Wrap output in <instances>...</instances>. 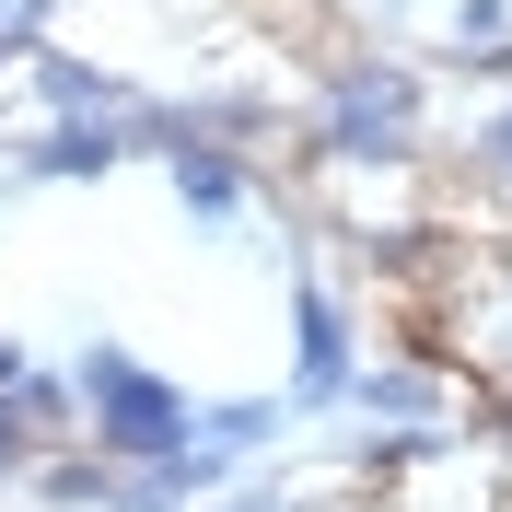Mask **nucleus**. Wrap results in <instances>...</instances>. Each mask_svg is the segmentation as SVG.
I'll use <instances>...</instances> for the list:
<instances>
[{
	"mask_svg": "<svg viewBox=\"0 0 512 512\" xmlns=\"http://www.w3.org/2000/svg\"><path fill=\"white\" fill-rule=\"evenodd\" d=\"M350 408L384 419V431H419V419H443V373H419V361H361Z\"/></svg>",
	"mask_w": 512,
	"mask_h": 512,
	"instance_id": "obj_9",
	"label": "nucleus"
},
{
	"mask_svg": "<svg viewBox=\"0 0 512 512\" xmlns=\"http://www.w3.org/2000/svg\"><path fill=\"white\" fill-rule=\"evenodd\" d=\"M303 152H315V163H361V175L419 163V70H408V59H384V47L326 59L315 117H303Z\"/></svg>",
	"mask_w": 512,
	"mask_h": 512,
	"instance_id": "obj_1",
	"label": "nucleus"
},
{
	"mask_svg": "<svg viewBox=\"0 0 512 512\" xmlns=\"http://www.w3.org/2000/svg\"><path fill=\"white\" fill-rule=\"evenodd\" d=\"M24 501H35V512H117V501H128V466L94 454V443H59V454L24 478Z\"/></svg>",
	"mask_w": 512,
	"mask_h": 512,
	"instance_id": "obj_7",
	"label": "nucleus"
},
{
	"mask_svg": "<svg viewBox=\"0 0 512 512\" xmlns=\"http://www.w3.org/2000/svg\"><path fill=\"white\" fill-rule=\"evenodd\" d=\"M117 163H140V105L128 117H47L35 140H12V187H82Z\"/></svg>",
	"mask_w": 512,
	"mask_h": 512,
	"instance_id": "obj_4",
	"label": "nucleus"
},
{
	"mask_svg": "<svg viewBox=\"0 0 512 512\" xmlns=\"http://www.w3.org/2000/svg\"><path fill=\"white\" fill-rule=\"evenodd\" d=\"M163 175H175L187 233H233V222L256 210V163L233 152V140H175V152H163Z\"/></svg>",
	"mask_w": 512,
	"mask_h": 512,
	"instance_id": "obj_5",
	"label": "nucleus"
},
{
	"mask_svg": "<svg viewBox=\"0 0 512 512\" xmlns=\"http://www.w3.org/2000/svg\"><path fill=\"white\" fill-rule=\"evenodd\" d=\"M47 12H59V0H0V70H24L35 47H47Z\"/></svg>",
	"mask_w": 512,
	"mask_h": 512,
	"instance_id": "obj_13",
	"label": "nucleus"
},
{
	"mask_svg": "<svg viewBox=\"0 0 512 512\" xmlns=\"http://www.w3.org/2000/svg\"><path fill=\"white\" fill-rule=\"evenodd\" d=\"M303 419H291V396H198V443H222L233 466H256V454H280Z\"/></svg>",
	"mask_w": 512,
	"mask_h": 512,
	"instance_id": "obj_8",
	"label": "nucleus"
},
{
	"mask_svg": "<svg viewBox=\"0 0 512 512\" xmlns=\"http://www.w3.org/2000/svg\"><path fill=\"white\" fill-rule=\"evenodd\" d=\"M35 466H47V443H35V419H24V396L0 384V489H24Z\"/></svg>",
	"mask_w": 512,
	"mask_h": 512,
	"instance_id": "obj_12",
	"label": "nucleus"
},
{
	"mask_svg": "<svg viewBox=\"0 0 512 512\" xmlns=\"http://www.w3.org/2000/svg\"><path fill=\"white\" fill-rule=\"evenodd\" d=\"M35 373V350H24V338H0V384H24Z\"/></svg>",
	"mask_w": 512,
	"mask_h": 512,
	"instance_id": "obj_16",
	"label": "nucleus"
},
{
	"mask_svg": "<svg viewBox=\"0 0 512 512\" xmlns=\"http://www.w3.org/2000/svg\"><path fill=\"white\" fill-rule=\"evenodd\" d=\"M350 373H361V315L315 280V256L291 245V419H338L350 408Z\"/></svg>",
	"mask_w": 512,
	"mask_h": 512,
	"instance_id": "obj_3",
	"label": "nucleus"
},
{
	"mask_svg": "<svg viewBox=\"0 0 512 512\" xmlns=\"http://www.w3.org/2000/svg\"><path fill=\"white\" fill-rule=\"evenodd\" d=\"M70 384H82V443L117 454V466H175L198 443V396L175 373H152L128 338H94L70 361Z\"/></svg>",
	"mask_w": 512,
	"mask_h": 512,
	"instance_id": "obj_2",
	"label": "nucleus"
},
{
	"mask_svg": "<svg viewBox=\"0 0 512 512\" xmlns=\"http://www.w3.org/2000/svg\"><path fill=\"white\" fill-rule=\"evenodd\" d=\"M454 443H466L454 419H419V431H350L338 454H350L361 478H396V466H431V454H454Z\"/></svg>",
	"mask_w": 512,
	"mask_h": 512,
	"instance_id": "obj_10",
	"label": "nucleus"
},
{
	"mask_svg": "<svg viewBox=\"0 0 512 512\" xmlns=\"http://www.w3.org/2000/svg\"><path fill=\"white\" fill-rule=\"evenodd\" d=\"M210 512H315V501H303L291 478H233V489H222Z\"/></svg>",
	"mask_w": 512,
	"mask_h": 512,
	"instance_id": "obj_15",
	"label": "nucleus"
},
{
	"mask_svg": "<svg viewBox=\"0 0 512 512\" xmlns=\"http://www.w3.org/2000/svg\"><path fill=\"white\" fill-rule=\"evenodd\" d=\"M512 47V0H454V24H443V59L454 70H489Z\"/></svg>",
	"mask_w": 512,
	"mask_h": 512,
	"instance_id": "obj_11",
	"label": "nucleus"
},
{
	"mask_svg": "<svg viewBox=\"0 0 512 512\" xmlns=\"http://www.w3.org/2000/svg\"><path fill=\"white\" fill-rule=\"evenodd\" d=\"M466 163H478L489 187H512V94H501V105L478 117V140H466Z\"/></svg>",
	"mask_w": 512,
	"mask_h": 512,
	"instance_id": "obj_14",
	"label": "nucleus"
},
{
	"mask_svg": "<svg viewBox=\"0 0 512 512\" xmlns=\"http://www.w3.org/2000/svg\"><path fill=\"white\" fill-rule=\"evenodd\" d=\"M24 70H35V105L47 117H128V105H152V94H128L105 59H82V47H35Z\"/></svg>",
	"mask_w": 512,
	"mask_h": 512,
	"instance_id": "obj_6",
	"label": "nucleus"
}]
</instances>
